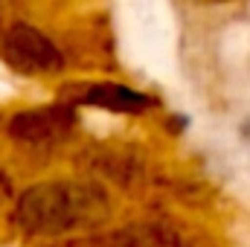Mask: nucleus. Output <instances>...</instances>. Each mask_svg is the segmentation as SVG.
<instances>
[{
	"mask_svg": "<svg viewBox=\"0 0 250 247\" xmlns=\"http://www.w3.org/2000/svg\"><path fill=\"white\" fill-rule=\"evenodd\" d=\"M3 50H6L9 62L18 70H26V73H53V70L62 67L59 50L32 26L12 29L3 41Z\"/></svg>",
	"mask_w": 250,
	"mask_h": 247,
	"instance_id": "1",
	"label": "nucleus"
},
{
	"mask_svg": "<svg viewBox=\"0 0 250 247\" xmlns=\"http://www.w3.org/2000/svg\"><path fill=\"white\" fill-rule=\"evenodd\" d=\"M82 102L105 108V111H117V114H143L151 105V99L146 93L125 87V84H90V87H84Z\"/></svg>",
	"mask_w": 250,
	"mask_h": 247,
	"instance_id": "2",
	"label": "nucleus"
},
{
	"mask_svg": "<svg viewBox=\"0 0 250 247\" xmlns=\"http://www.w3.org/2000/svg\"><path fill=\"white\" fill-rule=\"evenodd\" d=\"M242 137H245V143L250 145V117L245 120V123H242Z\"/></svg>",
	"mask_w": 250,
	"mask_h": 247,
	"instance_id": "3",
	"label": "nucleus"
},
{
	"mask_svg": "<svg viewBox=\"0 0 250 247\" xmlns=\"http://www.w3.org/2000/svg\"><path fill=\"white\" fill-rule=\"evenodd\" d=\"M198 3H233V0H198Z\"/></svg>",
	"mask_w": 250,
	"mask_h": 247,
	"instance_id": "4",
	"label": "nucleus"
}]
</instances>
